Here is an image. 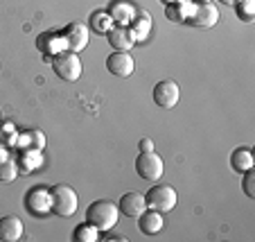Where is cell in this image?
Instances as JSON below:
<instances>
[{
	"instance_id": "cell-27",
	"label": "cell",
	"mask_w": 255,
	"mask_h": 242,
	"mask_svg": "<svg viewBox=\"0 0 255 242\" xmlns=\"http://www.w3.org/2000/svg\"><path fill=\"white\" fill-rule=\"evenodd\" d=\"M138 147H140V152H151L154 150V143H151V138H142L138 143Z\"/></svg>"
},
{
	"instance_id": "cell-2",
	"label": "cell",
	"mask_w": 255,
	"mask_h": 242,
	"mask_svg": "<svg viewBox=\"0 0 255 242\" xmlns=\"http://www.w3.org/2000/svg\"><path fill=\"white\" fill-rule=\"evenodd\" d=\"M77 193L66 184H57L50 188V211L57 213L59 218H70L77 211Z\"/></svg>"
},
{
	"instance_id": "cell-13",
	"label": "cell",
	"mask_w": 255,
	"mask_h": 242,
	"mask_svg": "<svg viewBox=\"0 0 255 242\" xmlns=\"http://www.w3.org/2000/svg\"><path fill=\"white\" fill-rule=\"evenodd\" d=\"M106 11L111 14L116 25H129L131 20H133L135 11H138V7H135L131 0H111V5H109Z\"/></svg>"
},
{
	"instance_id": "cell-4",
	"label": "cell",
	"mask_w": 255,
	"mask_h": 242,
	"mask_svg": "<svg viewBox=\"0 0 255 242\" xmlns=\"http://www.w3.org/2000/svg\"><path fill=\"white\" fill-rule=\"evenodd\" d=\"M144 199H147V206H149V209L158 211V213H169V211L176 206L178 195L169 184H156L147 190Z\"/></svg>"
},
{
	"instance_id": "cell-22",
	"label": "cell",
	"mask_w": 255,
	"mask_h": 242,
	"mask_svg": "<svg viewBox=\"0 0 255 242\" xmlns=\"http://www.w3.org/2000/svg\"><path fill=\"white\" fill-rule=\"evenodd\" d=\"M97 238H100V231L88 222L79 224V227L72 231V240H79V242H95Z\"/></svg>"
},
{
	"instance_id": "cell-25",
	"label": "cell",
	"mask_w": 255,
	"mask_h": 242,
	"mask_svg": "<svg viewBox=\"0 0 255 242\" xmlns=\"http://www.w3.org/2000/svg\"><path fill=\"white\" fill-rule=\"evenodd\" d=\"M235 11L244 23H251L253 20V14H255V0H235Z\"/></svg>"
},
{
	"instance_id": "cell-30",
	"label": "cell",
	"mask_w": 255,
	"mask_h": 242,
	"mask_svg": "<svg viewBox=\"0 0 255 242\" xmlns=\"http://www.w3.org/2000/svg\"><path fill=\"white\" fill-rule=\"evenodd\" d=\"M160 2H163V5H169V2H174V0H160Z\"/></svg>"
},
{
	"instance_id": "cell-10",
	"label": "cell",
	"mask_w": 255,
	"mask_h": 242,
	"mask_svg": "<svg viewBox=\"0 0 255 242\" xmlns=\"http://www.w3.org/2000/svg\"><path fill=\"white\" fill-rule=\"evenodd\" d=\"M118 209H120V213H125L127 218H138L142 211H147V199H144L142 193L131 190V193H125L120 197Z\"/></svg>"
},
{
	"instance_id": "cell-21",
	"label": "cell",
	"mask_w": 255,
	"mask_h": 242,
	"mask_svg": "<svg viewBox=\"0 0 255 242\" xmlns=\"http://www.w3.org/2000/svg\"><path fill=\"white\" fill-rule=\"evenodd\" d=\"M113 18H111V14L109 11H93L91 14V27H93V32H100V34H106L109 29L113 27Z\"/></svg>"
},
{
	"instance_id": "cell-3",
	"label": "cell",
	"mask_w": 255,
	"mask_h": 242,
	"mask_svg": "<svg viewBox=\"0 0 255 242\" xmlns=\"http://www.w3.org/2000/svg\"><path fill=\"white\" fill-rule=\"evenodd\" d=\"M52 68L57 77H61L63 82H77L82 77V59L77 52L63 50V52L54 54L52 57Z\"/></svg>"
},
{
	"instance_id": "cell-16",
	"label": "cell",
	"mask_w": 255,
	"mask_h": 242,
	"mask_svg": "<svg viewBox=\"0 0 255 242\" xmlns=\"http://www.w3.org/2000/svg\"><path fill=\"white\" fill-rule=\"evenodd\" d=\"M23 222L16 215H5L0 218V240L2 242H16L23 238Z\"/></svg>"
},
{
	"instance_id": "cell-15",
	"label": "cell",
	"mask_w": 255,
	"mask_h": 242,
	"mask_svg": "<svg viewBox=\"0 0 255 242\" xmlns=\"http://www.w3.org/2000/svg\"><path fill=\"white\" fill-rule=\"evenodd\" d=\"M27 209L34 215H43L50 211V190L43 186H36L27 193Z\"/></svg>"
},
{
	"instance_id": "cell-23",
	"label": "cell",
	"mask_w": 255,
	"mask_h": 242,
	"mask_svg": "<svg viewBox=\"0 0 255 242\" xmlns=\"http://www.w3.org/2000/svg\"><path fill=\"white\" fill-rule=\"evenodd\" d=\"M18 172H20V168H18L16 161H11V159L0 161V181H2V184H11V181H16Z\"/></svg>"
},
{
	"instance_id": "cell-7",
	"label": "cell",
	"mask_w": 255,
	"mask_h": 242,
	"mask_svg": "<svg viewBox=\"0 0 255 242\" xmlns=\"http://www.w3.org/2000/svg\"><path fill=\"white\" fill-rule=\"evenodd\" d=\"M61 36H63V43H66V50L79 54L88 45V39H91V29H88L84 23H77V20H75V23H68L66 27H63Z\"/></svg>"
},
{
	"instance_id": "cell-11",
	"label": "cell",
	"mask_w": 255,
	"mask_h": 242,
	"mask_svg": "<svg viewBox=\"0 0 255 242\" xmlns=\"http://www.w3.org/2000/svg\"><path fill=\"white\" fill-rule=\"evenodd\" d=\"M36 48H39V52L45 54V59H52L54 54L66 50V43H63L61 32H43L36 39Z\"/></svg>"
},
{
	"instance_id": "cell-14",
	"label": "cell",
	"mask_w": 255,
	"mask_h": 242,
	"mask_svg": "<svg viewBox=\"0 0 255 242\" xmlns=\"http://www.w3.org/2000/svg\"><path fill=\"white\" fill-rule=\"evenodd\" d=\"M135 220H138V229L144 233V236H156V233H160L165 227L163 213H158V211H154V209L142 211Z\"/></svg>"
},
{
	"instance_id": "cell-6",
	"label": "cell",
	"mask_w": 255,
	"mask_h": 242,
	"mask_svg": "<svg viewBox=\"0 0 255 242\" xmlns=\"http://www.w3.org/2000/svg\"><path fill=\"white\" fill-rule=\"evenodd\" d=\"M219 9H217L215 2H194L192 7V14L188 18V25L192 27H201V29H208V27H215L219 23Z\"/></svg>"
},
{
	"instance_id": "cell-1",
	"label": "cell",
	"mask_w": 255,
	"mask_h": 242,
	"mask_svg": "<svg viewBox=\"0 0 255 242\" xmlns=\"http://www.w3.org/2000/svg\"><path fill=\"white\" fill-rule=\"evenodd\" d=\"M118 218H120V209L111 199H97L86 209V222L93 224L97 231H111L118 224Z\"/></svg>"
},
{
	"instance_id": "cell-8",
	"label": "cell",
	"mask_w": 255,
	"mask_h": 242,
	"mask_svg": "<svg viewBox=\"0 0 255 242\" xmlns=\"http://www.w3.org/2000/svg\"><path fill=\"white\" fill-rule=\"evenodd\" d=\"M178 97H181V91H178V84L174 79H160L154 86V102L156 107L160 109H174L178 104Z\"/></svg>"
},
{
	"instance_id": "cell-31",
	"label": "cell",
	"mask_w": 255,
	"mask_h": 242,
	"mask_svg": "<svg viewBox=\"0 0 255 242\" xmlns=\"http://www.w3.org/2000/svg\"><path fill=\"white\" fill-rule=\"evenodd\" d=\"M192 2H210V0H192Z\"/></svg>"
},
{
	"instance_id": "cell-19",
	"label": "cell",
	"mask_w": 255,
	"mask_h": 242,
	"mask_svg": "<svg viewBox=\"0 0 255 242\" xmlns=\"http://www.w3.org/2000/svg\"><path fill=\"white\" fill-rule=\"evenodd\" d=\"M231 168L235 172H246V170L253 168V154H251L249 147H237L231 154Z\"/></svg>"
},
{
	"instance_id": "cell-12",
	"label": "cell",
	"mask_w": 255,
	"mask_h": 242,
	"mask_svg": "<svg viewBox=\"0 0 255 242\" xmlns=\"http://www.w3.org/2000/svg\"><path fill=\"white\" fill-rule=\"evenodd\" d=\"M106 39H109L113 50H125V52H129L135 45L133 34H131V29L127 27V25H113V27L106 32Z\"/></svg>"
},
{
	"instance_id": "cell-20",
	"label": "cell",
	"mask_w": 255,
	"mask_h": 242,
	"mask_svg": "<svg viewBox=\"0 0 255 242\" xmlns=\"http://www.w3.org/2000/svg\"><path fill=\"white\" fill-rule=\"evenodd\" d=\"M23 141V147H29V150H43L45 147V134L39 129H27L18 136V143Z\"/></svg>"
},
{
	"instance_id": "cell-5",
	"label": "cell",
	"mask_w": 255,
	"mask_h": 242,
	"mask_svg": "<svg viewBox=\"0 0 255 242\" xmlns=\"http://www.w3.org/2000/svg\"><path fill=\"white\" fill-rule=\"evenodd\" d=\"M135 172L144 181H158L165 175V163L154 150L140 152V156L135 159Z\"/></svg>"
},
{
	"instance_id": "cell-29",
	"label": "cell",
	"mask_w": 255,
	"mask_h": 242,
	"mask_svg": "<svg viewBox=\"0 0 255 242\" xmlns=\"http://www.w3.org/2000/svg\"><path fill=\"white\" fill-rule=\"evenodd\" d=\"M219 2H224V5H235V0H219Z\"/></svg>"
},
{
	"instance_id": "cell-9",
	"label": "cell",
	"mask_w": 255,
	"mask_h": 242,
	"mask_svg": "<svg viewBox=\"0 0 255 242\" xmlns=\"http://www.w3.org/2000/svg\"><path fill=\"white\" fill-rule=\"evenodd\" d=\"M106 68H109V73H113L116 77H131L133 75V57L125 50H113L109 57H106Z\"/></svg>"
},
{
	"instance_id": "cell-18",
	"label": "cell",
	"mask_w": 255,
	"mask_h": 242,
	"mask_svg": "<svg viewBox=\"0 0 255 242\" xmlns=\"http://www.w3.org/2000/svg\"><path fill=\"white\" fill-rule=\"evenodd\" d=\"M127 27L131 29L135 43H138V41H144L151 34V16H149V11H140L138 9L135 11V16H133V20H131Z\"/></svg>"
},
{
	"instance_id": "cell-17",
	"label": "cell",
	"mask_w": 255,
	"mask_h": 242,
	"mask_svg": "<svg viewBox=\"0 0 255 242\" xmlns=\"http://www.w3.org/2000/svg\"><path fill=\"white\" fill-rule=\"evenodd\" d=\"M194 2L192 0H174L169 5H165V16L172 23H188L190 14H192Z\"/></svg>"
},
{
	"instance_id": "cell-32",
	"label": "cell",
	"mask_w": 255,
	"mask_h": 242,
	"mask_svg": "<svg viewBox=\"0 0 255 242\" xmlns=\"http://www.w3.org/2000/svg\"><path fill=\"white\" fill-rule=\"evenodd\" d=\"M0 118H2V116H0Z\"/></svg>"
},
{
	"instance_id": "cell-26",
	"label": "cell",
	"mask_w": 255,
	"mask_h": 242,
	"mask_svg": "<svg viewBox=\"0 0 255 242\" xmlns=\"http://www.w3.org/2000/svg\"><path fill=\"white\" fill-rule=\"evenodd\" d=\"M244 175V179H242V190H244V195L249 199H253L255 197V172H253V168L251 170H246V172H242Z\"/></svg>"
},
{
	"instance_id": "cell-28",
	"label": "cell",
	"mask_w": 255,
	"mask_h": 242,
	"mask_svg": "<svg viewBox=\"0 0 255 242\" xmlns=\"http://www.w3.org/2000/svg\"><path fill=\"white\" fill-rule=\"evenodd\" d=\"M5 159H9V152H7L5 145H0V161H5Z\"/></svg>"
},
{
	"instance_id": "cell-24",
	"label": "cell",
	"mask_w": 255,
	"mask_h": 242,
	"mask_svg": "<svg viewBox=\"0 0 255 242\" xmlns=\"http://www.w3.org/2000/svg\"><path fill=\"white\" fill-rule=\"evenodd\" d=\"M20 163H25V165H18L23 172H32L34 168H39L41 165V152L39 150H25L23 152V156H20Z\"/></svg>"
}]
</instances>
